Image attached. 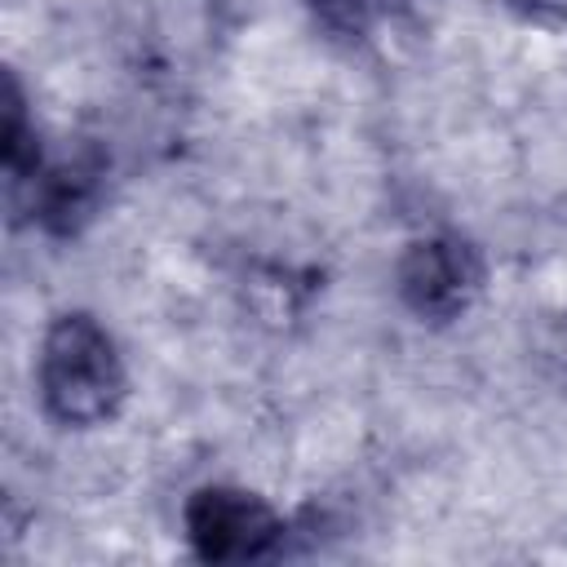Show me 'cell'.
Instances as JSON below:
<instances>
[{
  "label": "cell",
  "mask_w": 567,
  "mask_h": 567,
  "mask_svg": "<svg viewBox=\"0 0 567 567\" xmlns=\"http://www.w3.org/2000/svg\"><path fill=\"white\" fill-rule=\"evenodd\" d=\"M35 390L44 412L66 430L115 421L128 399V368L111 328L89 310H62L40 337Z\"/></svg>",
  "instance_id": "6da1fadb"
},
{
  "label": "cell",
  "mask_w": 567,
  "mask_h": 567,
  "mask_svg": "<svg viewBox=\"0 0 567 567\" xmlns=\"http://www.w3.org/2000/svg\"><path fill=\"white\" fill-rule=\"evenodd\" d=\"M182 527L195 558L204 563H261V558H275L288 536L284 514L266 496L235 483L195 487L186 496Z\"/></svg>",
  "instance_id": "7a4b0ae2"
},
{
  "label": "cell",
  "mask_w": 567,
  "mask_h": 567,
  "mask_svg": "<svg viewBox=\"0 0 567 567\" xmlns=\"http://www.w3.org/2000/svg\"><path fill=\"white\" fill-rule=\"evenodd\" d=\"M394 284L421 323H452L483 292V257L461 235H425L403 248Z\"/></svg>",
  "instance_id": "3957f363"
},
{
  "label": "cell",
  "mask_w": 567,
  "mask_h": 567,
  "mask_svg": "<svg viewBox=\"0 0 567 567\" xmlns=\"http://www.w3.org/2000/svg\"><path fill=\"white\" fill-rule=\"evenodd\" d=\"M106 164L97 155H75L66 164H44L31 177V213L53 235H75L102 204Z\"/></svg>",
  "instance_id": "277c9868"
},
{
  "label": "cell",
  "mask_w": 567,
  "mask_h": 567,
  "mask_svg": "<svg viewBox=\"0 0 567 567\" xmlns=\"http://www.w3.org/2000/svg\"><path fill=\"white\" fill-rule=\"evenodd\" d=\"M381 0H310V13L332 35H363L377 18Z\"/></svg>",
  "instance_id": "5b68a950"
}]
</instances>
